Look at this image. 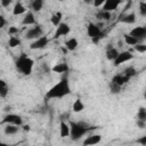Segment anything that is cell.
<instances>
[{
  "instance_id": "15",
  "label": "cell",
  "mask_w": 146,
  "mask_h": 146,
  "mask_svg": "<svg viewBox=\"0 0 146 146\" xmlns=\"http://www.w3.org/2000/svg\"><path fill=\"white\" fill-rule=\"evenodd\" d=\"M129 80H130V78H128V76L124 75V74H116V75H114L113 79H112L113 82H115V83H117V84H120V86H123L124 83L129 82Z\"/></svg>"
},
{
  "instance_id": "40",
  "label": "cell",
  "mask_w": 146,
  "mask_h": 146,
  "mask_svg": "<svg viewBox=\"0 0 146 146\" xmlns=\"http://www.w3.org/2000/svg\"><path fill=\"white\" fill-rule=\"evenodd\" d=\"M23 129H24L25 131H29V130H30V125H23Z\"/></svg>"
},
{
  "instance_id": "21",
  "label": "cell",
  "mask_w": 146,
  "mask_h": 146,
  "mask_svg": "<svg viewBox=\"0 0 146 146\" xmlns=\"http://www.w3.org/2000/svg\"><path fill=\"white\" fill-rule=\"evenodd\" d=\"M123 39H124V42H125L127 44H129V46H135V44H137V43H141L137 38L132 36L131 34H124V35H123Z\"/></svg>"
},
{
  "instance_id": "22",
  "label": "cell",
  "mask_w": 146,
  "mask_h": 146,
  "mask_svg": "<svg viewBox=\"0 0 146 146\" xmlns=\"http://www.w3.org/2000/svg\"><path fill=\"white\" fill-rule=\"evenodd\" d=\"M24 13H26V8L24 7V5L21 3V2H17V3L14 6L13 14H14L15 16H17V15H22V14H24Z\"/></svg>"
},
{
  "instance_id": "7",
  "label": "cell",
  "mask_w": 146,
  "mask_h": 146,
  "mask_svg": "<svg viewBox=\"0 0 146 146\" xmlns=\"http://www.w3.org/2000/svg\"><path fill=\"white\" fill-rule=\"evenodd\" d=\"M48 42H49V39H48L46 35H42V36L35 39V40L30 44V48H31L32 50H35V49H43V48L47 47Z\"/></svg>"
},
{
  "instance_id": "32",
  "label": "cell",
  "mask_w": 146,
  "mask_h": 146,
  "mask_svg": "<svg viewBox=\"0 0 146 146\" xmlns=\"http://www.w3.org/2000/svg\"><path fill=\"white\" fill-rule=\"evenodd\" d=\"M137 119H140V120L146 121V108H145V107H140V108L138 110Z\"/></svg>"
},
{
  "instance_id": "36",
  "label": "cell",
  "mask_w": 146,
  "mask_h": 146,
  "mask_svg": "<svg viewBox=\"0 0 146 146\" xmlns=\"http://www.w3.org/2000/svg\"><path fill=\"white\" fill-rule=\"evenodd\" d=\"M104 3H105V0H94V2H92V5H94L95 7L104 6Z\"/></svg>"
},
{
  "instance_id": "8",
  "label": "cell",
  "mask_w": 146,
  "mask_h": 146,
  "mask_svg": "<svg viewBox=\"0 0 146 146\" xmlns=\"http://www.w3.org/2000/svg\"><path fill=\"white\" fill-rule=\"evenodd\" d=\"M129 34H131L132 36L137 38L140 42H143L146 39V25H144V26H137V27L132 29Z\"/></svg>"
},
{
  "instance_id": "34",
  "label": "cell",
  "mask_w": 146,
  "mask_h": 146,
  "mask_svg": "<svg viewBox=\"0 0 146 146\" xmlns=\"http://www.w3.org/2000/svg\"><path fill=\"white\" fill-rule=\"evenodd\" d=\"M16 33H18V29H17L16 26H10V27L8 29V34H9V35H14V34H16Z\"/></svg>"
},
{
  "instance_id": "31",
  "label": "cell",
  "mask_w": 146,
  "mask_h": 146,
  "mask_svg": "<svg viewBox=\"0 0 146 146\" xmlns=\"http://www.w3.org/2000/svg\"><path fill=\"white\" fill-rule=\"evenodd\" d=\"M133 49L137 51V52H140V54H143V52H146V43H137V44H135L133 46Z\"/></svg>"
},
{
  "instance_id": "6",
  "label": "cell",
  "mask_w": 146,
  "mask_h": 146,
  "mask_svg": "<svg viewBox=\"0 0 146 146\" xmlns=\"http://www.w3.org/2000/svg\"><path fill=\"white\" fill-rule=\"evenodd\" d=\"M7 123H13V124H16V125H22L23 124V119L19 115H17V114H7L1 120V124H7Z\"/></svg>"
},
{
  "instance_id": "16",
  "label": "cell",
  "mask_w": 146,
  "mask_h": 146,
  "mask_svg": "<svg viewBox=\"0 0 146 146\" xmlns=\"http://www.w3.org/2000/svg\"><path fill=\"white\" fill-rule=\"evenodd\" d=\"M51 71L56 72V73H66V72H68V65L66 63H59V64H56L55 66H52Z\"/></svg>"
},
{
  "instance_id": "3",
  "label": "cell",
  "mask_w": 146,
  "mask_h": 146,
  "mask_svg": "<svg viewBox=\"0 0 146 146\" xmlns=\"http://www.w3.org/2000/svg\"><path fill=\"white\" fill-rule=\"evenodd\" d=\"M70 127H71V135L70 136L73 140H78L82 136H84L89 130L96 129V128L89 127L84 122H72V121L70 122Z\"/></svg>"
},
{
  "instance_id": "18",
  "label": "cell",
  "mask_w": 146,
  "mask_h": 146,
  "mask_svg": "<svg viewBox=\"0 0 146 146\" xmlns=\"http://www.w3.org/2000/svg\"><path fill=\"white\" fill-rule=\"evenodd\" d=\"M18 127L19 125H16L13 123H7V125L3 128V131L6 135H15L18 132Z\"/></svg>"
},
{
  "instance_id": "24",
  "label": "cell",
  "mask_w": 146,
  "mask_h": 146,
  "mask_svg": "<svg viewBox=\"0 0 146 146\" xmlns=\"http://www.w3.org/2000/svg\"><path fill=\"white\" fill-rule=\"evenodd\" d=\"M72 110H73V112H75V113H79V112H82V111L84 110V104L82 103V100H81L80 98H78V99H75V102L73 103V106H72Z\"/></svg>"
},
{
  "instance_id": "4",
  "label": "cell",
  "mask_w": 146,
  "mask_h": 146,
  "mask_svg": "<svg viewBox=\"0 0 146 146\" xmlns=\"http://www.w3.org/2000/svg\"><path fill=\"white\" fill-rule=\"evenodd\" d=\"M132 58H133V55H132L131 51H128V50L121 51V52H119L117 57L113 60V65H114V66H119V65H121V64H123V63H125V62L131 60Z\"/></svg>"
},
{
  "instance_id": "30",
  "label": "cell",
  "mask_w": 146,
  "mask_h": 146,
  "mask_svg": "<svg viewBox=\"0 0 146 146\" xmlns=\"http://www.w3.org/2000/svg\"><path fill=\"white\" fill-rule=\"evenodd\" d=\"M19 44H21V40H19L18 38H16V36H10V38H9L8 46H9L10 48H15V47H17V46H19Z\"/></svg>"
},
{
  "instance_id": "43",
  "label": "cell",
  "mask_w": 146,
  "mask_h": 146,
  "mask_svg": "<svg viewBox=\"0 0 146 146\" xmlns=\"http://www.w3.org/2000/svg\"><path fill=\"white\" fill-rule=\"evenodd\" d=\"M144 97H145V99H146V90H145V92H144Z\"/></svg>"
},
{
  "instance_id": "42",
  "label": "cell",
  "mask_w": 146,
  "mask_h": 146,
  "mask_svg": "<svg viewBox=\"0 0 146 146\" xmlns=\"http://www.w3.org/2000/svg\"><path fill=\"white\" fill-rule=\"evenodd\" d=\"M103 25H104V24H103V23H102V22H100V23H98V24H97V26H98V27H99V29H103Z\"/></svg>"
},
{
  "instance_id": "41",
  "label": "cell",
  "mask_w": 146,
  "mask_h": 146,
  "mask_svg": "<svg viewBox=\"0 0 146 146\" xmlns=\"http://www.w3.org/2000/svg\"><path fill=\"white\" fill-rule=\"evenodd\" d=\"M83 1H84L87 5H90V3H92V2H94V0H83Z\"/></svg>"
},
{
  "instance_id": "37",
  "label": "cell",
  "mask_w": 146,
  "mask_h": 146,
  "mask_svg": "<svg viewBox=\"0 0 146 146\" xmlns=\"http://www.w3.org/2000/svg\"><path fill=\"white\" fill-rule=\"evenodd\" d=\"M6 23H7V22H6V18H5V17H3L2 15H1V16H0V29L5 27Z\"/></svg>"
},
{
  "instance_id": "12",
  "label": "cell",
  "mask_w": 146,
  "mask_h": 146,
  "mask_svg": "<svg viewBox=\"0 0 146 146\" xmlns=\"http://www.w3.org/2000/svg\"><path fill=\"white\" fill-rule=\"evenodd\" d=\"M100 140H102V136H100V135H90L89 137H87V138L82 141V144H83L84 146L96 145V144L100 143Z\"/></svg>"
},
{
  "instance_id": "25",
  "label": "cell",
  "mask_w": 146,
  "mask_h": 146,
  "mask_svg": "<svg viewBox=\"0 0 146 146\" xmlns=\"http://www.w3.org/2000/svg\"><path fill=\"white\" fill-rule=\"evenodd\" d=\"M9 92V87L7 86L5 80H0V97L5 98Z\"/></svg>"
},
{
  "instance_id": "17",
  "label": "cell",
  "mask_w": 146,
  "mask_h": 146,
  "mask_svg": "<svg viewBox=\"0 0 146 146\" xmlns=\"http://www.w3.org/2000/svg\"><path fill=\"white\" fill-rule=\"evenodd\" d=\"M23 25H32V24H35V18H34V15L32 11H27L23 18Z\"/></svg>"
},
{
  "instance_id": "26",
  "label": "cell",
  "mask_w": 146,
  "mask_h": 146,
  "mask_svg": "<svg viewBox=\"0 0 146 146\" xmlns=\"http://www.w3.org/2000/svg\"><path fill=\"white\" fill-rule=\"evenodd\" d=\"M96 17L100 21H110L112 15H111V11H106V10H102V11H98L96 14Z\"/></svg>"
},
{
  "instance_id": "29",
  "label": "cell",
  "mask_w": 146,
  "mask_h": 146,
  "mask_svg": "<svg viewBox=\"0 0 146 146\" xmlns=\"http://www.w3.org/2000/svg\"><path fill=\"white\" fill-rule=\"evenodd\" d=\"M123 74L131 79V78H133V76L137 74V71H136V68H135L133 66H129V67H127V68L124 70Z\"/></svg>"
},
{
  "instance_id": "39",
  "label": "cell",
  "mask_w": 146,
  "mask_h": 146,
  "mask_svg": "<svg viewBox=\"0 0 146 146\" xmlns=\"http://www.w3.org/2000/svg\"><path fill=\"white\" fill-rule=\"evenodd\" d=\"M11 3V0H1V6L2 7H8Z\"/></svg>"
},
{
  "instance_id": "28",
  "label": "cell",
  "mask_w": 146,
  "mask_h": 146,
  "mask_svg": "<svg viewBox=\"0 0 146 146\" xmlns=\"http://www.w3.org/2000/svg\"><path fill=\"white\" fill-rule=\"evenodd\" d=\"M121 87H122V86H120V84H117V83H115V82H113V81H111L110 84H108L110 91H111L112 94H119V92L121 91Z\"/></svg>"
},
{
  "instance_id": "19",
  "label": "cell",
  "mask_w": 146,
  "mask_h": 146,
  "mask_svg": "<svg viewBox=\"0 0 146 146\" xmlns=\"http://www.w3.org/2000/svg\"><path fill=\"white\" fill-rule=\"evenodd\" d=\"M120 21L123 22V23H125V24H133V23L136 22V15H135V13L125 14V15H123V16L121 17Z\"/></svg>"
},
{
  "instance_id": "9",
  "label": "cell",
  "mask_w": 146,
  "mask_h": 146,
  "mask_svg": "<svg viewBox=\"0 0 146 146\" xmlns=\"http://www.w3.org/2000/svg\"><path fill=\"white\" fill-rule=\"evenodd\" d=\"M71 29L68 26V24L66 23H60L58 26H56V31H55V34H54V39H59L60 36H64V35H67L70 33Z\"/></svg>"
},
{
  "instance_id": "5",
  "label": "cell",
  "mask_w": 146,
  "mask_h": 146,
  "mask_svg": "<svg viewBox=\"0 0 146 146\" xmlns=\"http://www.w3.org/2000/svg\"><path fill=\"white\" fill-rule=\"evenodd\" d=\"M43 34V30L40 25H35L34 27L27 30V32L25 33V38L29 39V40H35L40 36H42Z\"/></svg>"
},
{
  "instance_id": "33",
  "label": "cell",
  "mask_w": 146,
  "mask_h": 146,
  "mask_svg": "<svg viewBox=\"0 0 146 146\" xmlns=\"http://www.w3.org/2000/svg\"><path fill=\"white\" fill-rule=\"evenodd\" d=\"M139 13L141 16H146V2L145 1H140L139 3Z\"/></svg>"
},
{
  "instance_id": "38",
  "label": "cell",
  "mask_w": 146,
  "mask_h": 146,
  "mask_svg": "<svg viewBox=\"0 0 146 146\" xmlns=\"http://www.w3.org/2000/svg\"><path fill=\"white\" fill-rule=\"evenodd\" d=\"M137 143H138V144H141V145H146V135L143 136V137H140V138L137 140Z\"/></svg>"
},
{
  "instance_id": "10",
  "label": "cell",
  "mask_w": 146,
  "mask_h": 146,
  "mask_svg": "<svg viewBox=\"0 0 146 146\" xmlns=\"http://www.w3.org/2000/svg\"><path fill=\"white\" fill-rule=\"evenodd\" d=\"M102 33H103L102 29H99L97 26V24H94V23H89L88 24V26H87V34H88V36H90L92 39L95 36H98Z\"/></svg>"
},
{
  "instance_id": "20",
  "label": "cell",
  "mask_w": 146,
  "mask_h": 146,
  "mask_svg": "<svg viewBox=\"0 0 146 146\" xmlns=\"http://www.w3.org/2000/svg\"><path fill=\"white\" fill-rule=\"evenodd\" d=\"M78 46H79V42H78V40H76L75 38H71V39H68V40L65 42V47L67 48L68 51L75 50V49L78 48Z\"/></svg>"
},
{
  "instance_id": "2",
  "label": "cell",
  "mask_w": 146,
  "mask_h": 146,
  "mask_svg": "<svg viewBox=\"0 0 146 146\" xmlns=\"http://www.w3.org/2000/svg\"><path fill=\"white\" fill-rule=\"evenodd\" d=\"M16 68L23 73L24 75H30L32 73L33 70V65H34V60L32 58H30L27 55L22 54L17 59H16Z\"/></svg>"
},
{
  "instance_id": "1",
  "label": "cell",
  "mask_w": 146,
  "mask_h": 146,
  "mask_svg": "<svg viewBox=\"0 0 146 146\" xmlns=\"http://www.w3.org/2000/svg\"><path fill=\"white\" fill-rule=\"evenodd\" d=\"M71 94V88H70V82L67 78H63L59 82H57L55 86H52L47 92H46V98L47 99H52V98H62L64 96H67Z\"/></svg>"
},
{
  "instance_id": "44",
  "label": "cell",
  "mask_w": 146,
  "mask_h": 146,
  "mask_svg": "<svg viewBox=\"0 0 146 146\" xmlns=\"http://www.w3.org/2000/svg\"><path fill=\"white\" fill-rule=\"evenodd\" d=\"M58 1H64V0H58Z\"/></svg>"
},
{
  "instance_id": "23",
  "label": "cell",
  "mask_w": 146,
  "mask_h": 146,
  "mask_svg": "<svg viewBox=\"0 0 146 146\" xmlns=\"http://www.w3.org/2000/svg\"><path fill=\"white\" fill-rule=\"evenodd\" d=\"M50 22H51V24L54 26H58L62 23V13L60 11H57V13L52 14L51 17H50Z\"/></svg>"
},
{
  "instance_id": "27",
  "label": "cell",
  "mask_w": 146,
  "mask_h": 146,
  "mask_svg": "<svg viewBox=\"0 0 146 146\" xmlns=\"http://www.w3.org/2000/svg\"><path fill=\"white\" fill-rule=\"evenodd\" d=\"M31 7L34 11H40L43 7V0H33L31 3Z\"/></svg>"
},
{
  "instance_id": "35",
  "label": "cell",
  "mask_w": 146,
  "mask_h": 146,
  "mask_svg": "<svg viewBox=\"0 0 146 146\" xmlns=\"http://www.w3.org/2000/svg\"><path fill=\"white\" fill-rule=\"evenodd\" d=\"M137 127L138 128H140V129H143V128H145L146 127V121H144V120H140V119H137Z\"/></svg>"
},
{
  "instance_id": "13",
  "label": "cell",
  "mask_w": 146,
  "mask_h": 146,
  "mask_svg": "<svg viewBox=\"0 0 146 146\" xmlns=\"http://www.w3.org/2000/svg\"><path fill=\"white\" fill-rule=\"evenodd\" d=\"M119 55V51L116 48H114L111 43L107 44V48H106V58L108 60H114Z\"/></svg>"
},
{
  "instance_id": "14",
  "label": "cell",
  "mask_w": 146,
  "mask_h": 146,
  "mask_svg": "<svg viewBox=\"0 0 146 146\" xmlns=\"http://www.w3.org/2000/svg\"><path fill=\"white\" fill-rule=\"evenodd\" d=\"M59 135L63 138L68 137L71 135V127H70V124H67L66 122L62 121L60 124H59Z\"/></svg>"
},
{
  "instance_id": "11",
  "label": "cell",
  "mask_w": 146,
  "mask_h": 146,
  "mask_svg": "<svg viewBox=\"0 0 146 146\" xmlns=\"http://www.w3.org/2000/svg\"><path fill=\"white\" fill-rule=\"evenodd\" d=\"M123 0H105V3L103 6V10H106V11H113L115 10L119 5L122 2Z\"/></svg>"
}]
</instances>
